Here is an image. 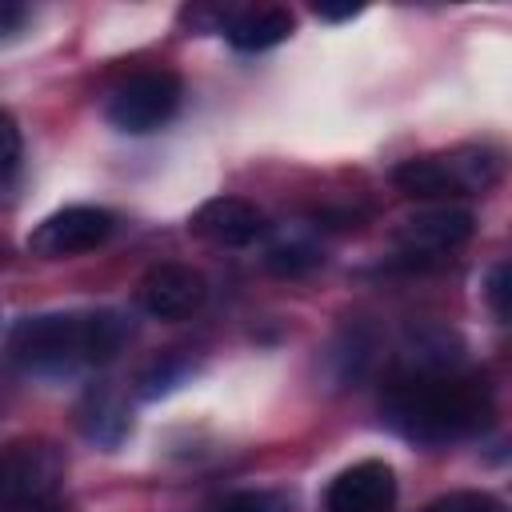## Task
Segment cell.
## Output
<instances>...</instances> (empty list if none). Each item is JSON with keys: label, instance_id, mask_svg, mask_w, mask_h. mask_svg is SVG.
Listing matches in <instances>:
<instances>
[{"label": "cell", "instance_id": "cell-1", "mask_svg": "<svg viewBox=\"0 0 512 512\" xmlns=\"http://www.w3.org/2000/svg\"><path fill=\"white\" fill-rule=\"evenodd\" d=\"M492 388L480 372H408L384 396V420L412 444L440 448L492 424Z\"/></svg>", "mask_w": 512, "mask_h": 512}, {"label": "cell", "instance_id": "cell-2", "mask_svg": "<svg viewBox=\"0 0 512 512\" xmlns=\"http://www.w3.org/2000/svg\"><path fill=\"white\" fill-rule=\"evenodd\" d=\"M132 340V320L116 308H96V312H52V316H32L24 320L8 352L16 364L28 372H76V368H96L120 356V348Z\"/></svg>", "mask_w": 512, "mask_h": 512}, {"label": "cell", "instance_id": "cell-3", "mask_svg": "<svg viewBox=\"0 0 512 512\" xmlns=\"http://www.w3.org/2000/svg\"><path fill=\"white\" fill-rule=\"evenodd\" d=\"M496 176H500V152L484 144H464V148L436 152V156H412L392 172L396 188L412 200L472 196V192L492 188Z\"/></svg>", "mask_w": 512, "mask_h": 512}, {"label": "cell", "instance_id": "cell-4", "mask_svg": "<svg viewBox=\"0 0 512 512\" xmlns=\"http://www.w3.org/2000/svg\"><path fill=\"white\" fill-rule=\"evenodd\" d=\"M68 460L52 440H16L0 452V508L36 512L56 500Z\"/></svg>", "mask_w": 512, "mask_h": 512}, {"label": "cell", "instance_id": "cell-5", "mask_svg": "<svg viewBox=\"0 0 512 512\" xmlns=\"http://www.w3.org/2000/svg\"><path fill=\"white\" fill-rule=\"evenodd\" d=\"M180 96H184V84H180L176 72L148 68V72L128 76L120 88H112V96L104 104V116H108L112 128H120L128 136H148V132L164 128L176 116Z\"/></svg>", "mask_w": 512, "mask_h": 512}, {"label": "cell", "instance_id": "cell-6", "mask_svg": "<svg viewBox=\"0 0 512 512\" xmlns=\"http://www.w3.org/2000/svg\"><path fill=\"white\" fill-rule=\"evenodd\" d=\"M116 228V216L108 208L96 204H68L52 216H44L32 236H28V252L44 256V260H68L80 252L100 248Z\"/></svg>", "mask_w": 512, "mask_h": 512}, {"label": "cell", "instance_id": "cell-7", "mask_svg": "<svg viewBox=\"0 0 512 512\" xmlns=\"http://www.w3.org/2000/svg\"><path fill=\"white\" fill-rule=\"evenodd\" d=\"M472 232H476V216L468 208L428 204V208L404 216L392 236L404 248V256H448L460 244H468Z\"/></svg>", "mask_w": 512, "mask_h": 512}, {"label": "cell", "instance_id": "cell-8", "mask_svg": "<svg viewBox=\"0 0 512 512\" xmlns=\"http://www.w3.org/2000/svg\"><path fill=\"white\" fill-rule=\"evenodd\" d=\"M264 228H268L264 212L244 196H212L188 220L192 236H200L208 244H220V248H248L264 236Z\"/></svg>", "mask_w": 512, "mask_h": 512}, {"label": "cell", "instance_id": "cell-9", "mask_svg": "<svg viewBox=\"0 0 512 512\" xmlns=\"http://www.w3.org/2000/svg\"><path fill=\"white\" fill-rule=\"evenodd\" d=\"M208 296V280L192 264H156L140 280V308L156 320H184Z\"/></svg>", "mask_w": 512, "mask_h": 512}, {"label": "cell", "instance_id": "cell-10", "mask_svg": "<svg viewBox=\"0 0 512 512\" xmlns=\"http://www.w3.org/2000/svg\"><path fill=\"white\" fill-rule=\"evenodd\" d=\"M396 504V472L384 460H360L344 468L324 496L328 512H392Z\"/></svg>", "mask_w": 512, "mask_h": 512}, {"label": "cell", "instance_id": "cell-11", "mask_svg": "<svg viewBox=\"0 0 512 512\" xmlns=\"http://www.w3.org/2000/svg\"><path fill=\"white\" fill-rule=\"evenodd\" d=\"M292 28H296L292 12L268 4V8H244L240 16H232V20L224 24V36H228V44L240 48V52H268V48L284 44V40L292 36Z\"/></svg>", "mask_w": 512, "mask_h": 512}, {"label": "cell", "instance_id": "cell-12", "mask_svg": "<svg viewBox=\"0 0 512 512\" xmlns=\"http://www.w3.org/2000/svg\"><path fill=\"white\" fill-rule=\"evenodd\" d=\"M80 424L88 432V440H100V444H120V436L128 432V412L124 404L112 396V392H88L84 408H80Z\"/></svg>", "mask_w": 512, "mask_h": 512}, {"label": "cell", "instance_id": "cell-13", "mask_svg": "<svg viewBox=\"0 0 512 512\" xmlns=\"http://www.w3.org/2000/svg\"><path fill=\"white\" fill-rule=\"evenodd\" d=\"M264 264L276 276H304V272H312V268L324 264V252L312 240H304V236H288V240H276L264 252Z\"/></svg>", "mask_w": 512, "mask_h": 512}, {"label": "cell", "instance_id": "cell-14", "mask_svg": "<svg viewBox=\"0 0 512 512\" xmlns=\"http://www.w3.org/2000/svg\"><path fill=\"white\" fill-rule=\"evenodd\" d=\"M188 372H192V360H184V356H160V360H152L136 376V396L140 400H156V396L172 392L176 384H184Z\"/></svg>", "mask_w": 512, "mask_h": 512}, {"label": "cell", "instance_id": "cell-15", "mask_svg": "<svg viewBox=\"0 0 512 512\" xmlns=\"http://www.w3.org/2000/svg\"><path fill=\"white\" fill-rule=\"evenodd\" d=\"M208 512H292V496L280 488H240L220 496Z\"/></svg>", "mask_w": 512, "mask_h": 512}, {"label": "cell", "instance_id": "cell-16", "mask_svg": "<svg viewBox=\"0 0 512 512\" xmlns=\"http://www.w3.org/2000/svg\"><path fill=\"white\" fill-rule=\"evenodd\" d=\"M424 512H508L504 500H496L492 492H480V488H460V492H448V496H436Z\"/></svg>", "mask_w": 512, "mask_h": 512}, {"label": "cell", "instance_id": "cell-17", "mask_svg": "<svg viewBox=\"0 0 512 512\" xmlns=\"http://www.w3.org/2000/svg\"><path fill=\"white\" fill-rule=\"evenodd\" d=\"M484 300H488V308L496 312V320H508V264H504V260H496V264L488 268Z\"/></svg>", "mask_w": 512, "mask_h": 512}, {"label": "cell", "instance_id": "cell-18", "mask_svg": "<svg viewBox=\"0 0 512 512\" xmlns=\"http://www.w3.org/2000/svg\"><path fill=\"white\" fill-rule=\"evenodd\" d=\"M16 160H20V128L8 112H0V180L16 168Z\"/></svg>", "mask_w": 512, "mask_h": 512}, {"label": "cell", "instance_id": "cell-19", "mask_svg": "<svg viewBox=\"0 0 512 512\" xmlns=\"http://www.w3.org/2000/svg\"><path fill=\"white\" fill-rule=\"evenodd\" d=\"M24 20H28V8H24V4H12V0H0V40H8V36H16V32L24 28Z\"/></svg>", "mask_w": 512, "mask_h": 512}, {"label": "cell", "instance_id": "cell-20", "mask_svg": "<svg viewBox=\"0 0 512 512\" xmlns=\"http://www.w3.org/2000/svg\"><path fill=\"white\" fill-rule=\"evenodd\" d=\"M316 16L320 20H352V16H360V4H316Z\"/></svg>", "mask_w": 512, "mask_h": 512}, {"label": "cell", "instance_id": "cell-21", "mask_svg": "<svg viewBox=\"0 0 512 512\" xmlns=\"http://www.w3.org/2000/svg\"><path fill=\"white\" fill-rule=\"evenodd\" d=\"M0 260H4V244H0Z\"/></svg>", "mask_w": 512, "mask_h": 512}]
</instances>
